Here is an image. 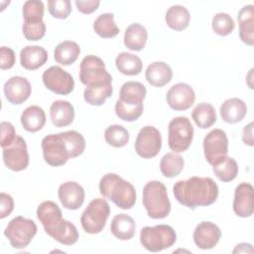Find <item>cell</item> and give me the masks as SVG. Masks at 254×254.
<instances>
[{
  "instance_id": "45",
  "label": "cell",
  "mask_w": 254,
  "mask_h": 254,
  "mask_svg": "<svg viewBox=\"0 0 254 254\" xmlns=\"http://www.w3.org/2000/svg\"><path fill=\"white\" fill-rule=\"evenodd\" d=\"M1 137H0V145L2 149L9 147L15 141L17 134L15 132L14 126L7 121L1 122Z\"/></svg>"
},
{
  "instance_id": "14",
  "label": "cell",
  "mask_w": 254,
  "mask_h": 254,
  "mask_svg": "<svg viewBox=\"0 0 254 254\" xmlns=\"http://www.w3.org/2000/svg\"><path fill=\"white\" fill-rule=\"evenodd\" d=\"M166 100L172 109L184 111L194 103L195 94L190 85L185 82H179L168 90Z\"/></svg>"
},
{
  "instance_id": "4",
  "label": "cell",
  "mask_w": 254,
  "mask_h": 254,
  "mask_svg": "<svg viewBox=\"0 0 254 254\" xmlns=\"http://www.w3.org/2000/svg\"><path fill=\"white\" fill-rule=\"evenodd\" d=\"M177 241L174 228L167 224L145 226L140 231V242L150 252H159L172 247Z\"/></svg>"
},
{
  "instance_id": "11",
  "label": "cell",
  "mask_w": 254,
  "mask_h": 254,
  "mask_svg": "<svg viewBox=\"0 0 254 254\" xmlns=\"http://www.w3.org/2000/svg\"><path fill=\"white\" fill-rule=\"evenodd\" d=\"M134 147L136 153L141 158L151 159L156 157L162 148V136L160 131L150 125L141 128Z\"/></svg>"
},
{
  "instance_id": "39",
  "label": "cell",
  "mask_w": 254,
  "mask_h": 254,
  "mask_svg": "<svg viewBox=\"0 0 254 254\" xmlns=\"http://www.w3.org/2000/svg\"><path fill=\"white\" fill-rule=\"evenodd\" d=\"M129 137L128 130L118 124L110 125L104 131V139L106 143L115 148L124 147L129 142Z\"/></svg>"
},
{
  "instance_id": "5",
  "label": "cell",
  "mask_w": 254,
  "mask_h": 254,
  "mask_svg": "<svg viewBox=\"0 0 254 254\" xmlns=\"http://www.w3.org/2000/svg\"><path fill=\"white\" fill-rule=\"evenodd\" d=\"M37 230L38 228L34 220L19 215L8 222L4 235L13 248L23 249L31 243Z\"/></svg>"
},
{
  "instance_id": "44",
  "label": "cell",
  "mask_w": 254,
  "mask_h": 254,
  "mask_svg": "<svg viewBox=\"0 0 254 254\" xmlns=\"http://www.w3.org/2000/svg\"><path fill=\"white\" fill-rule=\"evenodd\" d=\"M24 37L29 41H39L46 34V24L44 21L36 23L24 22L22 27Z\"/></svg>"
},
{
  "instance_id": "15",
  "label": "cell",
  "mask_w": 254,
  "mask_h": 254,
  "mask_svg": "<svg viewBox=\"0 0 254 254\" xmlns=\"http://www.w3.org/2000/svg\"><path fill=\"white\" fill-rule=\"evenodd\" d=\"M193 242L202 250L212 249L219 242L221 237L220 228L213 222L201 221L193 230Z\"/></svg>"
},
{
  "instance_id": "49",
  "label": "cell",
  "mask_w": 254,
  "mask_h": 254,
  "mask_svg": "<svg viewBox=\"0 0 254 254\" xmlns=\"http://www.w3.org/2000/svg\"><path fill=\"white\" fill-rule=\"evenodd\" d=\"M242 141L244 144L248 146H253L254 145V140H253V122H250L247 124L243 130H242Z\"/></svg>"
},
{
  "instance_id": "6",
  "label": "cell",
  "mask_w": 254,
  "mask_h": 254,
  "mask_svg": "<svg viewBox=\"0 0 254 254\" xmlns=\"http://www.w3.org/2000/svg\"><path fill=\"white\" fill-rule=\"evenodd\" d=\"M110 214V206L104 198L92 199L83 210L80 223L89 234H97L103 230Z\"/></svg>"
},
{
  "instance_id": "36",
  "label": "cell",
  "mask_w": 254,
  "mask_h": 254,
  "mask_svg": "<svg viewBox=\"0 0 254 254\" xmlns=\"http://www.w3.org/2000/svg\"><path fill=\"white\" fill-rule=\"evenodd\" d=\"M212 171L219 181L228 183L237 177L238 165L233 158L225 156L222 160L212 166Z\"/></svg>"
},
{
  "instance_id": "42",
  "label": "cell",
  "mask_w": 254,
  "mask_h": 254,
  "mask_svg": "<svg viewBox=\"0 0 254 254\" xmlns=\"http://www.w3.org/2000/svg\"><path fill=\"white\" fill-rule=\"evenodd\" d=\"M63 133L69 149L70 158L72 159L80 156L83 153L86 145L84 137L75 130H69Z\"/></svg>"
},
{
  "instance_id": "35",
  "label": "cell",
  "mask_w": 254,
  "mask_h": 254,
  "mask_svg": "<svg viewBox=\"0 0 254 254\" xmlns=\"http://www.w3.org/2000/svg\"><path fill=\"white\" fill-rule=\"evenodd\" d=\"M112 82L95 86H86L83 92V98L88 104L99 106L102 105L105 100L112 95Z\"/></svg>"
},
{
  "instance_id": "48",
  "label": "cell",
  "mask_w": 254,
  "mask_h": 254,
  "mask_svg": "<svg viewBox=\"0 0 254 254\" xmlns=\"http://www.w3.org/2000/svg\"><path fill=\"white\" fill-rule=\"evenodd\" d=\"M74 3L77 10L82 14H91L100 5V1L98 0H87V1L76 0Z\"/></svg>"
},
{
  "instance_id": "38",
  "label": "cell",
  "mask_w": 254,
  "mask_h": 254,
  "mask_svg": "<svg viewBox=\"0 0 254 254\" xmlns=\"http://www.w3.org/2000/svg\"><path fill=\"white\" fill-rule=\"evenodd\" d=\"M143 103H129L120 99H118L115 103V113L117 117L127 122H132L140 118L143 113Z\"/></svg>"
},
{
  "instance_id": "25",
  "label": "cell",
  "mask_w": 254,
  "mask_h": 254,
  "mask_svg": "<svg viewBox=\"0 0 254 254\" xmlns=\"http://www.w3.org/2000/svg\"><path fill=\"white\" fill-rule=\"evenodd\" d=\"M37 217L47 232L63 219V213L56 202L45 200L37 208Z\"/></svg>"
},
{
  "instance_id": "30",
  "label": "cell",
  "mask_w": 254,
  "mask_h": 254,
  "mask_svg": "<svg viewBox=\"0 0 254 254\" xmlns=\"http://www.w3.org/2000/svg\"><path fill=\"white\" fill-rule=\"evenodd\" d=\"M80 55L79 46L73 41H64L60 43L54 51V59L63 65L73 64Z\"/></svg>"
},
{
  "instance_id": "40",
  "label": "cell",
  "mask_w": 254,
  "mask_h": 254,
  "mask_svg": "<svg viewBox=\"0 0 254 254\" xmlns=\"http://www.w3.org/2000/svg\"><path fill=\"white\" fill-rule=\"evenodd\" d=\"M44 11H45V7L42 1H39V0L26 1L22 8L24 22L36 23V22L43 21Z\"/></svg>"
},
{
  "instance_id": "24",
  "label": "cell",
  "mask_w": 254,
  "mask_h": 254,
  "mask_svg": "<svg viewBox=\"0 0 254 254\" xmlns=\"http://www.w3.org/2000/svg\"><path fill=\"white\" fill-rule=\"evenodd\" d=\"M220 116L226 123L234 124L241 121L247 113L246 103L238 98L232 97L226 99L220 106Z\"/></svg>"
},
{
  "instance_id": "28",
  "label": "cell",
  "mask_w": 254,
  "mask_h": 254,
  "mask_svg": "<svg viewBox=\"0 0 254 254\" xmlns=\"http://www.w3.org/2000/svg\"><path fill=\"white\" fill-rule=\"evenodd\" d=\"M148 32L146 28L139 24L133 23L129 25L124 33V45L127 49L135 52L141 51L147 42Z\"/></svg>"
},
{
  "instance_id": "23",
  "label": "cell",
  "mask_w": 254,
  "mask_h": 254,
  "mask_svg": "<svg viewBox=\"0 0 254 254\" xmlns=\"http://www.w3.org/2000/svg\"><path fill=\"white\" fill-rule=\"evenodd\" d=\"M46 233L64 245H72L77 242L79 237L75 225L64 218Z\"/></svg>"
},
{
  "instance_id": "37",
  "label": "cell",
  "mask_w": 254,
  "mask_h": 254,
  "mask_svg": "<svg viewBox=\"0 0 254 254\" xmlns=\"http://www.w3.org/2000/svg\"><path fill=\"white\" fill-rule=\"evenodd\" d=\"M184 158L176 153L165 154L160 162V170L164 177L175 178L184 169Z\"/></svg>"
},
{
  "instance_id": "1",
  "label": "cell",
  "mask_w": 254,
  "mask_h": 254,
  "mask_svg": "<svg viewBox=\"0 0 254 254\" xmlns=\"http://www.w3.org/2000/svg\"><path fill=\"white\" fill-rule=\"evenodd\" d=\"M175 198L183 205L194 209L214 203L218 197V187L209 177H191L179 181L173 187Z\"/></svg>"
},
{
  "instance_id": "9",
  "label": "cell",
  "mask_w": 254,
  "mask_h": 254,
  "mask_svg": "<svg viewBox=\"0 0 254 254\" xmlns=\"http://www.w3.org/2000/svg\"><path fill=\"white\" fill-rule=\"evenodd\" d=\"M41 146L45 162L52 167L64 166L69 159H71L69 149L63 132L45 136L42 140Z\"/></svg>"
},
{
  "instance_id": "43",
  "label": "cell",
  "mask_w": 254,
  "mask_h": 254,
  "mask_svg": "<svg viewBox=\"0 0 254 254\" xmlns=\"http://www.w3.org/2000/svg\"><path fill=\"white\" fill-rule=\"evenodd\" d=\"M48 10L54 18L64 20L71 12V3L69 0H49Z\"/></svg>"
},
{
  "instance_id": "50",
  "label": "cell",
  "mask_w": 254,
  "mask_h": 254,
  "mask_svg": "<svg viewBox=\"0 0 254 254\" xmlns=\"http://www.w3.org/2000/svg\"><path fill=\"white\" fill-rule=\"evenodd\" d=\"M246 253V252H249V253H252L253 252V248H252V245L249 244V243H239L235 246V248L233 249L232 253Z\"/></svg>"
},
{
  "instance_id": "46",
  "label": "cell",
  "mask_w": 254,
  "mask_h": 254,
  "mask_svg": "<svg viewBox=\"0 0 254 254\" xmlns=\"http://www.w3.org/2000/svg\"><path fill=\"white\" fill-rule=\"evenodd\" d=\"M15 64V53L11 48H0V67L1 69H9Z\"/></svg>"
},
{
  "instance_id": "18",
  "label": "cell",
  "mask_w": 254,
  "mask_h": 254,
  "mask_svg": "<svg viewBox=\"0 0 254 254\" xmlns=\"http://www.w3.org/2000/svg\"><path fill=\"white\" fill-rule=\"evenodd\" d=\"M59 199L62 205L70 210L78 209L84 202V189L77 183L69 181L62 184L58 190Z\"/></svg>"
},
{
  "instance_id": "34",
  "label": "cell",
  "mask_w": 254,
  "mask_h": 254,
  "mask_svg": "<svg viewBox=\"0 0 254 254\" xmlns=\"http://www.w3.org/2000/svg\"><path fill=\"white\" fill-rule=\"evenodd\" d=\"M93 30L99 37L105 39L114 38L120 32L114 22V15L112 13L100 14L93 22Z\"/></svg>"
},
{
  "instance_id": "47",
  "label": "cell",
  "mask_w": 254,
  "mask_h": 254,
  "mask_svg": "<svg viewBox=\"0 0 254 254\" xmlns=\"http://www.w3.org/2000/svg\"><path fill=\"white\" fill-rule=\"evenodd\" d=\"M0 206H1L0 207V218L3 219L6 216L10 215L14 209L13 197L6 192H1L0 193Z\"/></svg>"
},
{
  "instance_id": "29",
  "label": "cell",
  "mask_w": 254,
  "mask_h": 254,
  "mask_svg": "<svg viewBox=\"0 0 254 254\" xmlns=\"http://www.w3.org/2000/svg\"><path fill=\"white\" fill-rule=\"evenodd\" d=\"M165 20L171 29L175 31H183L189 26L190 15L185 6L173 5L167 10Z\"/></svg>"
},
{
  "instance_id": "10",
  "label": "cell",
  "mask_w": 254,
  "mask_h": 254,
  "mask_svg": "<svg viewBox=\"0 0 254 254\" xmlns=\"http://www.w3.org/2000/svg\"><path fill=\"white\" fill-rule=\"evenodd\" d=\"M203 153L206 162L213 166L228 153V138L222 129L216 128L205 135L203 139Z\"/></svg>"
},
{
  "instance_id": "17",
  "label": "cell",
  "mask_w": 254,
  "mask_h": 254,
  "mask_svg": "<svg viewBox=\"0 0 254 254\" xmlns=\"http://www.w3.org/2000/svg\"><path fill=\"white\" fill-rule=\"evenodd\" d=\"M253 186L249 183H241L235 188L233 211L239 217H249L253 214Z\"/></svg>"
},
{
  "instance_id": "41",
  "label": "cell",
  "mask_w": 254,
  "mask_h": 254,
  "mask_svg": "<svg viewBox=\"0 0 254 254\" xmlns=\"http://www.w3.org/2000/svg\"><path fill=\"white\" fill-rule=\"evenodd\" d=\"M235 24L233 19L227 13H217L213 16L211 21V28L213 32L219 36H228L234 30Z\"/></svg>"
},
{
  "instance_id": "13",
  "label": "cell",
  "mask_w": 254,
  "mask_h": 254,
  "mask_svg": "<svg viewBox=\"0 0 254 254\" xmlns=\"http://www.w3.org/2000/svg\"><path fill=\"white\" fill-rule=\"evenodd\" d=\"M3 162L5 166L13 171L20 172L25 170L29 165V154L26 141L17 135L13 144L3 149Z\"/></svg>"
},
{
  "instance_id": "12",
  "label": "cell",
  "mask_w": 254,
  "mask_h": 254,
  "mask_svg": "<svg viewBox=\"0 0 254 254\" xmlns=\"http://www.w3.org/2000/svg\"><path fill=\"white\" fill-rule=\"evenodd\" d=\"M42 79L45 86L57 94L67 95L74 88V80L71 74L58 65L47 68L43 72Z\"/></svg>"
},
{
  "instance_id": "20",
  "label": "cell",
  "mask_w": 254,
  "mask_h": 254,
  "mask_svg": "<svg viewBox=\"0 0 254 254\" xmlns=\"http://www.w3.org/2000/svg\"><path fill=\"white\" fill-rule=\"evenodd\" d=\"M48 61V53L41 46H26L20 52V64L28 70L43 66Z\"/></svg>"
},
{
  "instance_id": "27",
  "label": "cell",
  "mask_w": 254,
  "mask_h": 254,
  "mask_svg": "<svg viewBox=\"0 0 254 254\" xmlns=\"http://www.w3.org/2000/svg\"><path fill=\"white\" fill-rule=\"evenodd\" d=\"M110 231L120 240H129L135 235V220L128 214L119 213L113 217L110 224Z\"/></svg>"
},
{
  "instance_id": "19",
  "label": "cell",
  "mask_w": 254,
  "mask_h": 254,
  "mask_svg": "<svg viewBox=\"0 0 254 254\" xmlns=\"http://www.w3.org/2000/svg\"><path fill=\"white\" fill-rule=\"evenodd\" d=\"M240 40L248 45L254 44V6L252 4L243 6L237 15Z\"/></svg>"
},
{
  "instance_id": "32",
  "label": "cell",
  "mask_w": 254,
  "mask_h": 254,
  "mask_svg": "<svg viewBox=\"0 0 254 254\" xmlns=\"http://www.w3.org/2000/svg\"><path fill=\"white\" fill-rule=\"evenodd\" d=\"M147 89L139 81H127L122 84L119 92V99L129 103H143L146 97Z\"/></svg>"
},
{
  "instance_id": "22",
  "label": "cell",
  "mask_w": 254,
  "mask_h": 254,
  "mask_svg": "<svg viewBox=\"0 0 254 254\" xmlns=\"http://www.w3.org/2000/svg\"><path fill=\"white\" fill-rule=\"evenodd\" d=\"M50 116L56 127H65L71 124L74 119V108L66 100H56L50 107Z\"/></svg>"
},
{
  "instance_id": "2",
  "label": "cell",
  "mask_w": 254,
  "mask_h": 254,
  "mask_svg": "<svg viewBox=\"0 0 254 254\" xmlns=\"http://www.w3.org/2000/svg\"><path fill=\"white\" fill-rule=\"evenodd\" d=\"M99 191L121 209H130L136 202L134 186L114 173H108L100 179Z\"/></svg>"
},
{
  "instance_id": "16",
  "label": "cell",
  "mask_w": 254,
  "mask_h": 254,
  "mask_svg": "<svg viewBox=\"0 0 254 254\" xmlns=\"http://www.w3.org/2000/svg\"><path fill=\"white\" fill-rule=\"evenodd\" d=\"M3 91L6 99L15 105L24 103L31 95L32 87L29 80L20 75L10 77L4 84Z\"/></svg>"
},
{
  "instance_id": "31",
  "label": "cell",
  "mask_w": 254,
  "mask_h": 254,
  "mask_svg": "<svg viewBox=\"0 0 254 254\" xmlns=\"http://www.w3.org/2000/svg\"><path fill=\"white\" fill-rule=\"evenodd\" d=\"M117 69L125 75H137L142 71L143 64L141 59L127 52L120 53L115 59Z\"/></svg>"
},
{
  "instance_id": "8",
  "label": "cell",
  "mask_w": 254,
  "mask_h": 254,
  "mask_svg": "<svg viewBox=\"0 0 254 254\" xmlns=\"http://www.w3.org/2000/svg\"><path fill=\"white\" fill-rule=\"evenodd\" d=\"M79 79L85 86L112 82V76L107 71L104 62L94 55H88L82 59L79 65Z\"/></svg>"
},
{
  "instance_id": "3",
  "label": "cell",
  "mask_w": 254,
  "mask_h": 254,
  "mask_svg": "<svg viewBox=\"0 0 254 254\" xmlns=\"http://www.w3.org/2000/svg\"><path fill=\"white\" fill-rule=\"evenodd\" d=\"M143 205L149 217L162 219L171 211V201L166 186L160 181H150L143 188Z\"/></svg>"
},
{
  "instance_id": "7",
  "label": "cell",
  "mask_w": 254,
  "mask_h": 254,
  "mask_svg": "<svg viewBox=\"0 0 254 254\" xmlns=\"http://www.w3.org/2000/svg\"><path fill=\"white\" fill-rule=\"evenodd\" d=\"M168 145L174 153L187 151L193 138V127L186 116L173 118L168 126Z\"/></svg>"
},
{
  "instance_id": "21",
  "label": "cell",
  "mask_w": 254,
  "mask_h": 254,
  "mask_svg": "<svg viewBox=\"0 0 254 254\" xmlns=\"http://www.w3.org/2000/svg\"><path fill=\"white\" fill-rule=\"evenodd\" d=\"M145 77L149 84L155 87H162L172 80L173 70L164 62H154L147 66Z\"/></svg>"
},
{
  "instance_id": "26",
  "label": "cell",
  "mask_w": 254,
  "mask_h": 254,
  "mask_svg": "<svg viewBox=\"0 0 254 254\" xmlns=\"http://www.w3.org/2000/svg\"><path fill=\"white\" fill-rule=\"evenodd\" d=\"M23 128L28 132H38L46 124V113L44 109L38 105L28 106L20 117Z\"/></svg>"
},
{
  "instance_id": "33",
  "label": "cell",
  "mask_w": 254,
  "mask_h": 254,
  "mask_svg": "<svg viewBox=\"0 0 254 254\" xmlns=\"http://www.w3.org/2000/svg\"><path fill=\"white\" fill-rule=\"evenodd\" d=\"M191 118L198 128H209L216 122L215 109L209 103H198L191 112Z\"/></svg>"
}]
</instances>
